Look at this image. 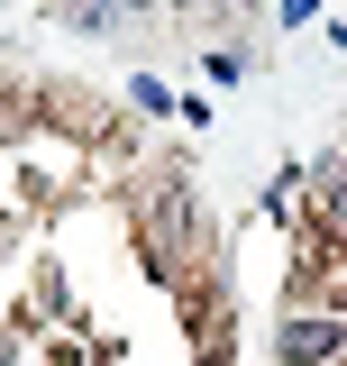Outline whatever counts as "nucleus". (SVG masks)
<instances>
[{"mask_svg": "<svg viewBox=\"0 0 347 366\" xmlns=\"http://www.w3.org/2000/svg\"><path fill=\"white\" fill-rule=\"evenodd\" d=\"M338 348H347V320L338 312H311V320L283 330V366H320V357H338Z\"/></svg>", "mask_w": 347, "mask_h": 366, "instance_id": "f257e3e1", "label": "nucleus"}]
</instances>
